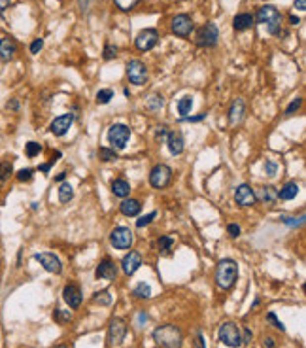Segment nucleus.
Segmentation results:
<instances>
[{
  "instance_id": "1",
  "label": "nucleus",
  "mask_w": 306,
  "mask_h": 348,
  "mask_svg": "<svg viewBox=\"0 0 306 348\" xmlns=\"http://www.w3.org/2000/svg\"><path fill=\"white\" fill-rule=\"evenodd\" d=\"M238 278V265L234 259H221L218 267H216V274H214V280H216V286L227 292L231 290L234 282Z\"/></svg>"
},
{
  "instance_id": "2",
  "label": "nucleus",
  "mask_w": 306,
  "mask_h": 348,
  "mask_svg": "<svg viewBox=\"0 0 306 348\" xmlns=\"http://www.w3.org/2000/svg\"><path fill=\"white\" fill-rule=\"evenodd\" d=\"M153 341L163 348H181V345H183V333H181V329L178 326L165 324V326H159L153 331Z\"/></svg>"
},
{
  "instance_id": "3",
  "label": "nucleus",
  "mask_w": 306,
  "mask_h": 348,
  "mask_svg": "<svg viewBox=\"0 0 306 348\" xmlns=\"http://www.w3.org/2000/svg\"><path fill=\"white\" fill-rule=\"evenodd\" d=\"M254 19L261 25H266V31L272 36L280 34V31H282V13L274 6H261Z\"/></svg>"
},
{
  "instance_id": "4",
  "label": "nucleus",
  "mask_w": 306,
  "mask_h": 348,
  "mask_svg": "<svg viewBox=\"0 0 306 348\" xmlns=\"http://www.w3.org/2000/svg\"><path fill=\"white\" fill-rule=\"evenodd\" d=\"M218 337H219V341H221L225 347H229V348L242 347V333H240V327L236 326L234 322H225V324H221L219 331H218Z\"/></svg>"
},
{
  "instance_id": "5",
  "label": "nucleus",
  "mask_w": 306,
  "mask_h": 348,
  "mask_svg": "<svg viewBox=\"0 0 306 348\" xmlns=\"http://www.w3.org/2000/svg\"><path fill=\"white\" fill-rule=\"evenodd\" d=\"M172 182V169L165 163H159L153 169L149 170V184L155 190H165L169 188V184Z\"/></svg>"
},
{
  "instance_id": "6",
  "label": "nucleus",
  "mask_w": 306,
  "mask_h": 348,
  "mask_svg": "<svg viewBox=\"0 0 306 348\" xmlns=\"http://www.w3.org/2000/svg\"><path fill=\"white\" fill-rule=\"evenodd\" d=\"M110 243L116 250H129L134 243V235L129 227L119 225V227H114L110 233Z\"/></svg>"
},
{
  "instance_id": "7",
  "label": "nucleus",
  "mask_w": 306,
  "mask_h": 348,
  "mask_svg": "<svg viewBox=\"0 0 306 348\" xmlns=\"http://www.w3.org/2000/svg\"><path fill=\"white\" fill-rule=\"evenodd\" d=\"M129 138H131V129L123 123H116L108 129V142L112 144V148L116 149H123L127 146Z\"/></svg>"
},
{
  "instance_id": "8",
  "label": "nucleus",
  "mask_w": 306,
  "mask_h": 348,
  "mask_svg": "<svg viewBox=\"0 0 306 348\" xmlns=\"http://www.w3.org/2000/svg\"><path fill=\"white\" fill-rule=\"evenodd\" d=\"M125 72H127V78L131 84L134 85H144L148 82V66L138 61V59H132L125 64Z\"/></svg>"
},
{
  "instance_id": "9",
  "label": "nucleus",
  "mask_w": 306,
  "mask_h": 348,
  "mask_svg": "<svg viewBox=\"0 0 306 348\" xmlns=\"http://www.w3.org/2000/svg\"><path fill=\"white\" fill-rule=\"evenodd\" d=\"M127 337V324L121 318H112L108 326V345L110 347H119Z\"/></svg>"
},
{
  "instance_id": "10",
  "label": "nucleus",
  "mask_w": 306,
  "mask_h": 348,
  "mask_svg": "<svg viewBox=\"0 0 306 348\" xmlns=\"http://www.w3.org/2000/svg\"><path fill=\"white\" fill-rule=\"evenodd\" d=\"M170 29L172 32L179 36V38H187L191 36V32L195 29V23L191 19L187 13H179V15H174L172 21H170Z\"/></svg>"
},
{
  "instance_id": "11",
  "label": "nucleus",
  "mask_w": 306,
  "mask_h": 348,
  "mask_svg": "<svg viewBox=\"0 0 306 348\" xmlns=\"http://www.w3.org/2000/svg\"><path fill=\"white\" fill-rule=\"evenodd\" d=\"M218 38H219L218 27H216L214 23H206L204 27L199 29L195 42H197V46H201V48H214V46L218 44Z\"/></svg>"
},
{
  "instance_id": "12",
  "label": "nucleus",
  "mask_w": 306,
  "mask_h": 348,
  "mask_svg": "<svg viewBox=\"0 0 306 348\" xmlns=\"http://www.w3.org/2000/svg\"><path fill=\"white\" fill-rule=\"evenodd\" d=\"M234 202L242 208H248V206H254L257 202V195H255L254 188L250 184H240L236 190H234Z\"/></svg>"
},
{
  "instance_id": "13",
  "label": "nucleus",
  "mask_w": 306,
  "mask_h": 348,
  "mask_svg": "<svg viewBox=\"0 0 306 348\" xmlns=\"http://www.w3.org/2000/svg\"><path fill=\"white\" fill-rule=\"evenodd\" d=\"M159 40V32L155 29H144V31L138 32V36L134 38V44H136V50L140 51H149L155 48V44Z\"/></svg>"
},
{
  "instance_id": "14",
  "label": "nucleus",
  "mask_w": 306,
  "mask_h": 348,
  "mask_svg": "<svg viewBox=\"0 0 306 348\" xmlns=\"http://www.w3.org/2000/svg\"><path fill=\"white\" fill-rule=\"evenodd\" d=\"M34 259L42 265L47 273H53V274L63 273V263H61V259H59L55 253H49V252L34 253Z\"/></svg>"
},
{
  "instance_id": "15",
  "label": "nucleus",
  "mask_w": 306,
  "mask_h": 348,
  "mask_svg": "<svg viewBox=\"0 0 306 348\" xmlns=\"http://www.w3.org/2000/svg\"><path fill=\"white\" fill-rule=\"evenodd\" d=\"M74 123V114H63V116L55 117L49 125V131H51L55 137H64L68 133V129Z\"/></svg>"
},
{
  "instance_id": "16",
  "label": "nucleus",
  "mask_w": 306,
  "mask_h": 348,
  "mask_svg": "<svg viewBox=\"0 0 306 348\" xmlns=\"http://www.w3.org/2000/svg\"><path fill=\"white\" fill-rule=\"evenodd\" d=\"M63 299H64V303L70 306L72 310H76V308H80L82 301H84L82 290H80L76 284H66L63 290Z\"/></svg>"
},
{
  "instance_id": "17",
  "label": "nucleus",
  "mask_w": 306,
  "mask_h": 348,
  "mask_svg": "<svg viewBox=\"0 0 306 348\" xmlns=\"http://www.w3.org/2000/svg\"><path fill=\"white\" fill-rule=\"evenodd\" d=\"M140 267H142V255L138 252H134V250L125 253V257L121 259V269H123V273L127 274V276H132Z\"/></svg>"
},
{
  "instance_id": "18",
  "label": "nucleus",
  "mask_w": 306,
  "mask_h": 348,
  "mask_svg": "<svg viewBox=\"0 0 306 348\" xmlns=\"http://www.w3.org/2000/svg\"><path fill=\"white\" fill-rule=\"evenodd\" d=\"M15 53H17V42H15L13 38H10V36L0 38V61H2V63L13 61Z\"/></svg>"
},
{
  "instance_id": "19",
  "label": "nucleus",
  "mask_w": 306,
  "mask_h": 348,
  "mask_svg": "<svg viewBox=\"0 0 306 348\" xmlns=\"http://www.w3.org/2000/svg\"><path fill=\"white\" fill-rule=\"evenodd\" d=\"M96 278H102V280H116L117 278V265L110 259V257H104L100 265L96 267Z\"/></svg>"
},
{
  "instance_id": "20",
  "label": "nucleus",
  "mask_w": 306,
  "mask_h": 348,
  "mask_svg": "<svg viewBox=\"0 0 306 348\" xmlns=\"http://www.w3.org/2000/svg\"><path fill=\"white\" fill-rule=\"evenodd\" d=\"M167 146H169V151L172 155H181L183 153V148H185V140L181 137L179 131H172L167 137Z\"/></svg>"
},
{
  "instance_id": "21",
  "label": "nucleus",
  "mask_w": 306,
  "mask_h": 348,
  "mask_svg": "<svg viewBox=\"0 0 306 348\" xmlns=\"http://www.w3.org/2000/svg\"><path fill=\"white\" fill-rule=\"evenodd\" d=\"M244 114H246V104H244L242 99H236L231 104V108H229V121H231V125H238L244 119Z\"/></svg>"
},
{
  "instance_id": "22",
  "label": "nucleus",
  "mask_w": 306,
  "mask_h": 348,
  "mask_svg": "<svg viewBox=\"0 0 306 348\" xmlns=\"http://www.w3.org/2000/svg\"><path fill=\"white\" fill-rule=\"evenodd\" d=\"M142 210V202L138 199H123V202L119 204V212L127 218H132V216H138Z\"/></svg>"
},
{
  "instance_id": "23",
  "label": "nucleus",
  "mask_w": 306,
  "mask_h": 348,
  "mask_svg": "<svg viewBox=\"0 0 306 348\" xmlns=\"http://www.w3.org/2000/svg\"><path fill=\"white\" fill-rule=\"evenodd\" d=\"M259 200H263L264 204H268V206H274L276 200H278V190H276L274 186H263V188H259Z\"/></svg>"
},
{
  "instance_id": "24",
  "label": "nucleus",
  "mask_w": 306,
  "mask_h": 348,
  "mask_svg": "<svg viewBox=\"0 0 306 348\" xmlns=\"http://www.w3.org/2000/svg\"><path fill=\"white\" fill-rule=\"evenodd\" d=\"M254 15L252 13H238L234 19H232V27H234V31L242 32V31H248V29H252V25H254Z\"/></svg>"
},
{
  "instance_id": "25",
  "label": "nucleus",
  "mask_w": 306,
  "mask_h": 348,
  "mask_svg": "<svg viewBox=\"0 0 306 348\" xmlns=\"http://www.w3.org/2000/svg\"><path fill=\"white\" fill-rule=\"evenodd\" d=\"M112 193L116 197H121V199H127L129 193H131V186H129L127 180L123 178H116L112 182Z\"/></svg>"
},
{
  "instance_id": "26",
  "label": "nucleus",
  "mask_w": 306,
  "mask_h": 348,
  "mask_svg": "<svg viewBox=\"0 0 306 348\" xmlns=\"http://www.w3.org/2000/svg\"><path fill=\"white\" fill-rule=\"evenodd\" d=\"M299 193V184L297 182H287L282 186V190H278V199L282 200H291L297 197Z\"/></svg>"
},
{
  "instance_id": "27",
  "label": "nucleus",
  "mask_w": 306,
  "mask_h": 348,
  "mask_svg": "<svg viewBox=\"0 0 306 348\" xmlns=\"http://www.w3.org/2000/svg\"><path fill=\"white\" fill-rule=\"evenodd\" d=\"M74 199V188L68 184V182H63L61 186H59V200L66 204V202H70V200Z\"/></svg>"
},
{
  "instance_id": "28",
  "label": "nucleus",
  "mask_w": 306,
  "mask_h": 348,
  "mask_svg": "<svg viewBox=\"0 0 306 348\" xmlns=\"http://www.w3.org/2000/svg\"><path fill=\"white\" fill-rule=\"evenodd\" d=\"M172 244H174V239H172L170 235H163V237H159V241H157L159 253H163V255H169L170 250H172Z\"/></svg>"
},
{
  "instance_id": "29",
  "label": "nucleus",
  "mask_w": 306,
  "mask_h": 348,
  "mask_svg": "<svg viewBox=\"0 0 306 348\" xmlns=\"http://www.w3.org/2000/svg\"><path fill=\"white\" fill-rule=\"evenodd\" d=\"M191 108H193V97H189V95L181 97L178 102V112L181 114V117L187 116L191 112Z\"/></svg>"
},
{
  "instance_id": "30",
  "label": "nucleus",
  "mask_w": 306,
  "mask_h": 348,
  "mask_svg": "<svg viewBox=\"0 0 306 348\" xmlns=\"http://www.w3.org/2000/svg\"><path fill=\"white\" fill-rule=\"evenodd\" d=\"M98 159L102 163H110V161H116L117 159V151L114 148H108V146H102L98 149Z\"/></svg>"
},
{
  "instance_id": "31",
  "label": "nucleus",
  "mask_w": 306,
  "mask_h": 348,
  "mask_svg": "<svg viewBox=\"0 0 306 348\" xmlns=\"http://www.w3.org/2000/svg\"><path fill=\"white\" fill-rule=\"evenodd\" d=\"M132 296L136 297V299H149V297H151V288H149V284H146V282H140V284L132 290Z\"/></svg>"
},
{
  "instance_id": "32",
  "label": "nucleus",
  "mask_w": 306,
  "mask_h": 348,
  "mask_svg": "<svg viewBox=\"0 0 306 348\" xmlns=\"http://www.w3.org/2000/svg\"><path fill=\"white\" fill-rule=\"evenodd\" d=\"M11 172H13V167H11L10 161H4V163H0V188L8 182V178L11 176Z\"/></svg>"
},
{
  "instance_id": "33",
  "label": "nucleus",
  "mask_w": 306,
  "mask_h": 348,
  "mask_svg": "<svg viewBox=\"0 0 306 348\" xmlns=\"http://www.w3.org/2000/svg\"><path fill=\"white\" fill-rule=\"evenodd\" d=\"M93 303H96V305H102V306H108L110 303H112V296H110V292H108V290L96 292L95 296H93Z\"/></svg>"
},
{
  "instance_id": "34",
  "label": "nucleus",
  "mask_w": 306,
  "mask_h": 348,
  "mask_svg": "<svg viewBox=\"0 0 306 348\" xmlns=\"http://www.w3.org/2000/svg\"><path fill=\"white\" fill-rule=\"evenodd\" d=\"M163 106H165V99H163V95L153 93V95L148 99V108L151 110V112H157V110H161Z\"/></svg>"
},
{
  "instance_id": "35",
  "label": "nucleus",
  "mask_w": 306,
  "mask_h": 348,
  "mask_svg": "<svg viewBox=\"0 0 306 348\" xmlns=\"http://www.w3.org/2000/svg\"><path fill=\"white\" fill-rule=\"evenodd\" d=\"M138 2H140V0H114V4H116V8L119 11L134 10V8L138 6Z\"/></svg>"
},
{
  "instance_id": "36",
  "label": "nucleus",
  "mask_w": 306,
  "mask_h": 348,
  "mask_svg": "<svg viewBox=\"0 0 306 348\" xmlns=\"http://www.w3.org/2000/svg\"><path fill=\"white\" fill-rule=\"evenodd\" d=\"M114 99V91L112 89H100L96 93V104H108Z\"/></svg>"
},
{
  "instance_id": "37",
  "label": "nucleus",
  "mask_w": 306,
  "mask_h": 348,
  "mask_svg": "<svg viewBox=\"0 0 306 348\" xmlns=\"http://www.w3.org/2000/svg\"><path fill=\"white\" fill-rule=\"evenodd\" d=\"M53 320H57L59 324L70 322V320H72V312H70V310H61V308H55V312H53Z\"/></svg>"
},
{
  "instance_id": "38",
  "label": "nucleus",
  "mask_w": 306,
  "mask_h": 348,
  "mask_svg": "<svg viewBox=\"0 0 306 348\" xmlns=\"http://www.w3.org/2000/svg\"><path fill=\"white\" fill-rule=\"evenodd\" d=\"M42 151V146L38 144V142H27L25 144V153H27V157H36L38 153Z\"/></svg>"
},
{
  "instance_id": "39",
  "label": "nucleus",
  "mask_w": 306,
  "mask_h": 348,
  "mask_svg": "<svg viewBox=\"0 0 306 348\" xmlns=\"http://www.w3.org/2000/svg\"><path fill=\"white\" fill-rule=\"evenodd\" d=\"M266 322H270V324H272V326H274L276 329H278V331H282V333L285 331L284 322H280V320H278V316H276V312H268V314H266Z\"/></svg>"
},
{
  "instance_id": "40",
  "label": "nucleus",
  "mask_w": 306,
  "mask_h": 348,
  "mask_svg": "<svg viewBox=\"0 0 306 348\" xmlns=\"http://www.w3.org/2000/svg\"><path fill=\"white\" fill-rule=\"evenodd\" d=\"M117 51H119V50H117V46L106 44L104 46V55H102V57H104L106 61H112V59H116L117 57Z\"/></svg>"
},
{
  "instance_id": "41",
  "label": "nucleus",
  "mask_w": 306,
  "mask_h": 348,
  "mask_svg": "<svg viewBox=\"0 0 306 348\" xmlns=\"http://www.w3.org/2000/svg\"><path fill=\"white\" fill-rule=\"evenodd\" d=\"M280 220H282L285 225H289V227H299V225H303V223H305V216H301L299 220H297V218H289V216H282Z\"/></svg>"
},
{
  "instance_id": "42",
  "label": "nucleus",
  "mask_w": 306,
  "mask_h": 348,
  "mask_svg": "<svg viewBox=\"0 0 306 348\" xmlns=\"http://www.w3.org/2000/svg\"><path fill=\"white\" fill-rule=\"evenodd\" d=\"M301 104H303V99H301V97H297V99H293V102H291V104L285 108V116H293L297 110L301 108Z\"/></svg>"
},
{
  "instance_id": "43",
  "label": "nucleus",
  "mask_w": 306,
  "mask_h": 348,
  "mask_svg": "<svg viewBox=\"0 0 306 348\" xmlns=\"http://www.w3.org/2000/svg\"><path fill=\"white\" fill-rule=\"evenodd\" d=\"M155 216H157V212H149L148 216H142L140 220H136V227H140V229H142V227L149 225V223L155 220Z\"/></svg>"
},
{
  "instance_id": "44",
  "label": "nucleus",
  "mask_w": 306,
  "mask_h": 348,
  "mask_svg": "<svg viewBox=\"0 0 306 348\" xmlns=\"http://www.w3.org/2000/svg\"><path fill=\"white\" fill-rule=\"evenodd\" d=\"M32 176H34V170L32 169H21L15 174V178L19 180V182H31Z\"/></svg>"
},
{
  "instance_id": "45",
  "label": "nucleus",
  "mask_w": 306,
  "mask_h": 348,
  "mask_svg": "<svg viewBox=\"0 0 306 348\" xmlns=\"http://www.w3.org/2000/svg\"><path fill=\"white\" fill-rule=\"evenodd\" d=\"M264 170H266V174H268V176H276V172H278V165H276L274 161L266 159V163H264Z\"/></svg>"
},
{
  "instance_id": "46",
  "label": "nucleus",
  "mask_w": 306,
  "mask_h": 348,
  "mask_svg": "<svg viewBox=\"0 0 306 348\" xmlns=\"http://www.w3.org/2000/svg\"><path fill=\"white\" fill-rule=\"evenodd\" d=\"M42 48H44V40H42V38H34L29 50H31L32 55H36V53H40V50H42Z\"/></svg>"
},
{
  "instance_id": "47",
  "label": "nucleus",
  "mask_w": 306,
  "mask_h": 348,
  "mask_svg": "<svg viewBox=\"0 0 306 348\" xmlns=\"http://www.w3.org/2000/svg\"><path fill=\"white\" fill-rule=\"evenodd\" d=\"M227 233H229V237H231V239L240 237V225H236V223H229V225H227Z\"/></svg>"
},
{
  "instance_id": "48",
  "label": "nucleus",
  "mask_w": 306,
  "mask_h": 348,
  "mask_svg": "<svg viewBox=\"0 0 306 348\" xmlns=\"http://www.w3.org/2000/svg\"><path fill=\"white\" fill-rule=\"evenodd\" d=\"M240 333H242V345H250L252 343V329L244 327V331H240Z\"/></svg>"
},
{
  "instance_id": "49",
  "label": "nucleus",
  "mask_w": 306,
  "mask_h": 348,
  "mask_svg": "<svg viewBox=\"0 0 306 348\" xmlns=\"http://www.w3.org/2000/svg\"><path fill=\"white\" fill-rule=\"evenodd\" d=\"M206 117V114H199V116H185L181 117V121H189V123H199Z\"/></svg>"
},
{
  "instance_id": "50",
  "label": "nucleus",
  "mask_w": 306,
  "mask_h": 348,
  "mask_svg": "<svg viewBox=\"0 0 306 348\" xmlns=\"http://www.w3.org/2000/svg\"><path fill=\"white\" fill-rule=\"evenodd\" d=\"M263 347L264 348H276V343L272 337H264L263 339Z\"/></svg>"
},
{
  "instance_id": "51",
  "label": "nucleus",
  "mask_w": 306,
  "mask_h": 348,
  "mask_svg": "<svg viewBox=\"0 0 306 348\" xmlns=\"http://www.w3.org/2000/svg\"><path fill=\"white\" fill-rule=\"evenodd\" d=\"M293 8H295V10H299V11H305L306 10V0H295Z\"/></svg>"
},
{
  "instance_id": "52",
  "label": "nucleus",
  "mask_w": 306,
  "mask_h": 348,
  "mask_svg": "<svg viewBox=\"0 0 306 348\" xmlns=\"http://www.w3.org/2000/svg\"><path fill=\"white\" fill-rule=\"evenodd\" d=\"M148 322V314H146V310H142L140 314H138V326H144Z\"/></svg>"
},
{
  "instance_id": "53",
  "label": "nucleus",
  "mask_w": 306,
  "mask_h": 348,
  "mask_svg": "<svg viewBox=\"0 0 306 348\" xmlns=\"http://www.w3.org/2000/svg\"><path fill=\"white\" fill-rule=\"evenodd\" d=\"M51 165H55V163H45V165H40V167H38V170H40V172H49Z\"/></svg>"
},
{
  "instance_id": "54",
  "label": "nucleus",
  "mask_w": 306,
  "mask_h": 348,
  "mask_svg": "<svg viewBox=\"0 0 306 348\" xmlns=\"http://www.w3.org/2000/svg\"><path fill=\"white\" fill-rule=\"evenodd\" d=\"M167 135V125H163V127H159V131H157V138H163Z\"/></svg>"
},
{
  "instance_id": "55",
  "label": "nucleus",
  "mask_w": 306,
  "mask_h": 348,
  "mask_svg": "<svg viewBox=\"0 0 306 348\" xmlns=\"http://www.w3.org/2000/svg\"><path fill=\"white\" fill-rule=\"evenodd\" d=\"M89 4H91V0H80V8H82L84 11L89 8Z\"/></svg>"
},
{
  "instance_id": "56",
  "label": "nucleus",
  "mask_w": 306,
  "mask_h": 348,
  "mask_svg": "<svg viewBox=\"0 0 306 348\" xmlns=\"http://www.w3.org/2000/svg\"><path fill=\"white\" fill-rule=\"evenodd\" d=\"M8 108H10V110H19V102H17V100H11V102H8Z\"/></svg>"
},
{
  "instance_id": "57",
  "label": "nucleus",
  "mask_w": 306,
  "mask_h": 348,
  "mask_svg": "<svg viewBox=\"0 0 306 348\" xmlns=\"http://www.w3.org/2000/svg\"><path fill=\"white\" fill-rule=\"evenodd\" d=\"M197 347H199V348H206V347H204V343H202V333H197Z\"/></svg>"
},
{
  "instance_id": "58",
  "label": "nucleus",
  "mask_w": 306,
  "mask_h": 348,
  "mask_svg": "<svg viewBox=\"0 0 306 348\" xmlns=\"http://www.w3.org/2000/svg\"><path fill=\"white\" fill-rule=\"evenodd\" d=\"M289 23H291V25H299V23H301V19H299V17H295V15H289Z\"/></svg>"
},
{
  "instance_id": "59",
  "label": "nucleus",
  "mask_w": 306,
  "mask_h": 348,
  "mask_svg": "<svg viewBox=\"0 0 306 348\" xmlns=\"http://www.w3.org/2000/svg\"><path fill=\"white\" fill-rule=\"evenodd\" d=\"M64 178H66V172H61L55 176V182H64Z\"/></svg>"
},
{
  "instance_id": "60",
  "label": "nucleus",
  "mask_w": 306,
  "mask_h": 348,
  "mask_svg": "<svg viewBox=\"0 0 306 348\" xmlns=\"http://www.w3.org/2000/svg\"><path fill=\"white\" fill-rule=\"evenodd\" d=\"M10 4V0H0V11H4L6 10V6Z\"/></svg>"
},
{
  "instance_id": "61",
  "label": "nucleus",
  "mask_w": 306,
  "mask_h": 348,
  "mask_svg": "<svg viewBox=\"0 0 306 348\" xmlns=\"http://www.w3.org/2000/svg\"><path fill=\"white\" fill-rule=\"evenodd\" d=\"M55 348H68V347H64V345H59V347H55Z\"/></svg>"
}]
</instances>
